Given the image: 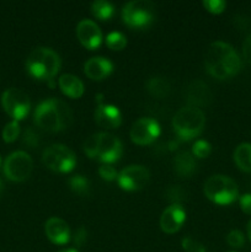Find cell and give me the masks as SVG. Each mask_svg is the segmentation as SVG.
<instances>
[{
  "label": "cell",
  "instance_id": "1",
  "mask_svg": "<svg viewBox=\"0 0 251 252\" xmlns=\"http://www.w3.org/2000/svg\"><path fill=\"white\" fill-rule=\"evenodd\" d=\"M204 66L209 75L218 80H226L241 69V59L233 46L223 41L209 44L204 57Z\"/></svg>",
  "mask_w": 251,
  "mask_h": 252
},
{
  "label": "cell",
  "instance_id": "2",
  "mask_svg": "<svg viewBox=\"0 0 251 252\" xmlns=\"http://www.w3.org/2000/svg\"><path fill=\"white\" fill-rule=\"evenodd\" d=\"M37 127L47 132H61L68 129L73 123L70 107L59 98H48L38 103L33 113Z\"/></svg>",
  "mask_w": 251,
  "mask_h": 252
},
{
  "label": "cell",
  "instance_id": "3",
  "mask_svg": "<svg viewBox=\"0 0 251 252\" xmlns=\"http://www.w3.org/2000/svg\"><path fill=\"white\" fill-rule=\"evenodd\" d=\"M84 152L90 159H97L105 164H111L122 157L123 147L117 137L110 133L101 132L93 134L85 140Z\"/></svg>",
  "mask_w": 251,
  "mask_h": 252
},
{
  "label": "cell",
  "instance_id": "4",
  "mask_svg": "<svg viewBox=\"0 0 251 252\" xmlns=\"http://www.w3.org/2000/svg\"><path fill=\"white\" fill-rule=\"evenodd\" d=\"M26 69L33 78L39 80H52L61 69V57L53 49L38 47L27 57Z\"/></svg>",
  "mask_w": 251,
  "mask_h": 252
},
{
  "label": "cell",
  "instance_id": "5",
  "mask_svg": "<svg viewBox=\"0 0 251 252\" xmlns=\"http://www.w3.org/2000/svg\"><path fill=\"white\" fill-rule=\"evenodd\" d=\"M206 125V116L201 108L186 106L176 112L172 118L174 132L182 140H191L203 130Z\"/></svg>",
  "mask_w": 251,
  "mask_h": 252
},
{
  "label": "cell",
  "instance_id": "6",
  "mask_svg": "<svg viewBox=\"0 0 251 252\" xmlns=\"http://www.w3.org/2000/svg\"><path fill=\"white\" fill-rule=\"evenodd\" d=\"M207 198L213 203L226 206L233 203L239 197V187L233 179L225 175H213L203 186Z\"/></svg>",
  "mask_w": 251,
  "mask_h": 252
},
{
  "label": "cell",
  "instance_id": "7",
  "mask_svg": "<svg viewBox=\"0 0 251 252\" xmlns=\"http://www.w3.org/2000/svg\"><path fill=\"white\" fill-rule=\"evenodd\" d=\"M154 4L149 0H133L123 6L122 19L132 29H144L154 19Z\"/></svg>",
  "mask_w": 251,
  "mask_h": 252
},
{
  "label": "cell",
  "instance_id": "8",
  "mask_svg": "<svg viewBox=\"0 0 251 252\" xmlns=\"http://www.w3.org/2000/svg\"><path fill=\"white\" fill-rule=\"evenodd\" d=\"M42 161L49 170L56 172H69L75 167L76 157L73 150L63 144H52L42 154Z\"/></svg>",
  "mask_w": 251,
  "mask_h": 252
},
{
  "label": "cell",
  "instance_id": "9",
  "mask_svg": "<svg viewBox=\"0 0 251 252\" xmlns=\"http://www.w3.org/2000/svg\"><path fill=\"white\" fill-rule=\"evenodd\" d=\"M32 170H33L32 158L22 150L11 153L7 155L4 161V174L11 181H25L30 177Z\"/></svg>",
  "mask_w": 251,
  "mask_h": 252
},
{
  "label": "cell",
  "instance_id": "10",
  "mask_svg": "<svg viewBox=\"0 0 251 252\" xmlns=\"http://www.w3.org/2000/svg\"><path fill=\"white\" fill-rule=\"evenodd\" d=\"M1 105L5 112L14 118V121L24 120L30 111V98L22 90L10 88L2 93Z\"/></svg>",
  "mask_w": 251,
  "mask_h": 252
},
{
  "label": "cell",
  "instance_id": "11",
  "mask_svg": "<svg viewBox=\"0 0 251 252\" xmlns=\"http://www.w3.org/2000/svg\"><path fill=\"white\" fill-rule=\"evenodd\" d=\"M149 170L142 165H129L118 174L117 182L125 191H138L149 181Z\"/></svg>",
  "mask_w": 251,
  "mask_h": 252
},
{
  "label": "cell",
  "instance_id": "12",
  "mask_svg": "<svg viewBox=\"0 0 251 252\" xmlns=\"http://www.w3.org/2000/svg\"><path fill=\"white\" fill-rule=\"evenodd\" d=\"M130 140L138 145H148L160 135V126L149 117L139 118L130 128Z\"/></svg>",
  "mask_w": 251,
  "mask_h": 252
},
{
  "label": "cell",
  "instance_id": "13",
  "mask_svg": "<svg viewBox=\"0 0 251 252\" xmlns=\"http://www.w3.org/2000/svg\"><path fill=\"white\" fill-rule=\"evenodd\" d=\"M76 37L79 42L88 49H96L102 42V32L93 20L84 19L76 26Z\"/></svg>",
  "mask_w": 251,
  "mask_h": 252
},
{
  "label": "cell",
  "instance_id": "14",
  "mask_svg": "<svg viewBox=\"0 0 251 252\" xmlns=\"http://www.w3.org/2000/svg\"><path fill=\"white\" fill-rule=\"evenodd\" d=\"M97 107L95 110V121L98 126L107 129H116L122 123V115L113 105L102 102V95H97Z\"/></svg>",
  "mask_w": 251,
  "mask_h": 252
},
{
  "label": "cell",
  "instance_id": "15",
  "mask_svg": "<svg viewBox=\"0 0 251 252\" xmlns=\"http://www.w3.org/2000/svg\"><path fill=\"white\" fill-rule=\"evenodd\" d=\"M185 218H186V213L184 208L179 203H172L162 212L161 218H160V228L164 233L174 234L180 230Z\"/></svg>",
  "mask_w": 251,
  "mask_h": 252
},
{
  "label": "cell",
  "instance_id": "16",
  "mask_svg": "<svg viewBox=\"0 0 251 252\" xmlns=\"http://www.w3.org/2000/svg\"><path fill=\"white\" fill-rule=\"evenodd\" d=\"M186 100L191 107H203L208 106L212 100V93L209 86L202 80H194L186 90Z\"/></svg>",
  "mask_w": 251,
  "mask_h": 252
},
{
  "label": "cell",
  "instance_id": "17",
  "mask_svg": "<svg viewBox=\"0 0 251 252\" xmlns=\"http://www.w3.org/2000/svg\"><path fill=\"white\" fill-rule=\"evenodd\" d=\"M44 231L49 240L56 245H64L70 239V230H69V225L66 224L65 220L58 218V217H53L49 218L46 221L44 225Z\"/></svg>",
  "mask_w": 251,
  "mask_h": 252
},
{
  "label": "cell",
  "instance_id": "18",
  "mask_svg": "<svg viewBox=\"0 0 251 252\" xmlns=\"http://www.w3.org/2000/svg\"><path fill=\"white\" fill-rule=\"evenodd\" d=\"M113 70V64L103 57H93L84 65V73L91 80H103Z\"/></svg>",
  "mask_w": 251,
  "mask_h": 252
},
{
  "label": "cell",
  "instance_id": "19",
  "mask_svg": "<svg viewBox=\"0 0 251 252\" xmlns=\"http://www.w3.org/2000/svg\"><path fill=\"white\" fill-rule=\"evenodd\" d=\"M197 162L193 155L188 152L177 153L174 158V170L180 177H189L194 174Z\"/></svg>",
  "mask_w": 251,
  "mask_h": 252
},
{
  "label": "cell",
  "instance_id": "20",
  "mask_svg": "<svg viewBox=\"0 0 251 252\" xmlns=\"http://www.w3.org/2000/svg\"><path fill=\"white\" fill-rule=\"evenodd\" d=\"M59 88L64 95L71 98H79L84 94V84L78 76L73 74H63L58 80Z\"/></svg>",
  "mask_w": 251,
  "mask_h": 252
},
{
  "label": "cell",
  "instance_id": "21",
  "mask_svg": "<svg viewBox=\"0 0 251 252\" xmlns=\"http://www.w3.org/2000/svg\"><path fill=\"white\" fill-rule=\"evenodd\" d=\"M236 166L245 172H251V143H241L234 152Z\"/></svg>",
  "mask_w": 251,
  "mask_h": 252
},
{
  "label": "cell",
  "instance_id": "22",
  "mask_svg": "<svg viewBox=\"0 0 251 252\" xmlns=\"http://www.w3.org/2000/svg\"><path fill=\"white\" fill-rule=\"evenodd\" d=\"M147 90L157 98H164L170 93V84L162 76H153L147 81Z\"/></svg>",
  "mask_w": 251,
  "mask_h": 252
},
{
  "label": "cell",
  "instance_id": "23",
  "mask_svg": "<svg viewBox=\"0 0 251 252\" xmlns=\"http://www.w3.org/2000/svg\"><path fill=\"white\" fill-rule=\"evenodd\" d=\"M113 5L111 2L106 1V0H96L91 5V12L96 19L101 20V21H106V20L111 19L113 15Z\"/></svg>",
  "mask_w": 251,
  "mask_h": 252
},
{
  "label": "cell",
  "instance_id": "24",
  "mask_svg": "<svg viewBox=\"0 0 251 252\" xmlns=\"http://www.w3.org/2000/svg\"><path fill=\"white\" fill-rule=\"evenodd\" d=\"M68 184L71 191L79 196H88L90 193V181L85 176L75 175L69 179Z\"/></svg>",
  "mask_w": 251,
  "mask_h": 252
},
{
  "label": "cell",
  "instance_id": "25",
  "mask_svg": "<svg viewBox=\"0 0 251 252\" xmlns=\"http://www.w3.org/2000/svg\"><path fill=\"white\" fill-rule=\"evenodd\" d=\"M106 44L110 49L113 51H121L127 46V38L121 32H111L106 37Z\"/></svg>",
  "mask_w": 251,
  "mask_h": 252
},
{
  "label": "cell",
  "instance_id": "26",
  "mask_svg": "<svg viewBox=\"0 0 251 252\" xmlns=\"http://www.w3.org/2000/svg\"><path fill=\"white\" fill-rule=\"evenodd\" d=\"M20 134V125L17 121H11L5 125L2 129V139L6 143H12L17 139Z\"/></svg>",
  "mask_w": 251,
  "mask_h": 252
},
{
  "label": "cell",
  "instance_id": "27",
  "mask_svg": "<svg viewBox=\"0 0 251 252\" xmlns=\"http://www.w3.org/2000/svg\"><path fill=\"white\" fill-rule=\"evenodd\" d=\"M212 152V147L208 142L206 140H197L196 143L192 147V155L198 159H203V158H207Z\"/></svg>",
  "mask_w": 251,
  "mask_h": 252
},
{
  "label": "cell",
  "instance_id": "28",
  "mask_svg": "<svg viewBox=\"0 0 251 252\" xmlns=\"http://www.w3.org/2000/svg\"><path fill=\"white\" fill-rule=\"evenodd\" d=\"M226 243L231 248L240 249L245 244V236H244V234L240 230H231L228 234V236H226Z\"/></svg>",
  "mask_w": 251,
  "mask_h": 252
},
{
  "label": "cell",
  "instance_id": "29",
  "mask_svg": "<svg viewBox=\"0 0 251 252\" xmlns=\"http://www.w3.org/2000/svg\"><path fill=\"white\" fill-rule=\"evenodd\" d=\"M181 245H182V249L187 252H206V248H204L203 244L194 240V239L188 238V236L182 239Z\"/></svg>",
  "mask_w": 251,
  "mask_h": 252
},
{
  "label": "cell",
  "instance_id": "30",
  "mask_svg": "<svg viewBox=\"0 0 251 252\" xmlns=\"http://www.w3.org/2000/svg\"><path fill=\"white\" fill-rule=\"evenodd\" d=\"M22 142L27 147L36 148L39 144V134L36 133V130H33L32 128H26L24 134H22Z\"/></svg>",
  "mask_w": 251,
  "mask_h": 252
},
{
  "label": "cell",
  "instance_id": "31",
  "mask_svg": "<svg viewBox=\"0 0 251 252\" xmlns=\"http://www.w3.org/2000/svg\"><path fill=\"white\" fill-rule=\"evenodd\" d=\"M202 4L211 14H220L226 6V2L223 0H204Z\"/></svg>",
  "mask_w": 251,
  "mask_h": 252
},
{
  "label": "cell",
  "instance_id": "32",
  "mask_svg": "<svg viewBox=\"0 0 251 252\" xmlns=\"http://www.w3.org/2000/svg\"><path fill=\"white\" fill-rule=\"evenodd\" d=\"M98 174H100V176L102 177L105 181H113V180H117L118 177V174L117 171H116L115 167L107 164L102 165V166L98 169Z\"/></svg>",
  "mask_w": 251,
  "mask_h": 252
},
{
  "label": "cell",
  "instance_id": "33",
  "mask_svg": "<svg viewBox=\"0 0 251 252\" xmlns=\"http://www.w3.org/2000/svg\"><path fill=\"white\" fill-rule=\"evenodd\" d=\"M86 240H88V231H86L84 226H80L75 231V235H74V244L80 248V246H83L86 243Z\"/></svg>",
  "mask_w": 251,
  "mask_h": 252
},
{
  "label": "cell",
  "instance_id": "34",
  "mask_svg": "<svg viewBox=\"0 0 251 252\" xmlns=\"http://www.w3.org/2000/svg\"><path fill=\"white\" fill-rule=\"evenodd\" d=\"M240 208L244 213L251 216V193H245L239 198Z\"/></svg>",
  "mask_w": 251,
  "mask_h": 252
},
{
  "label": "cell",
  "instance_id": "35",
  "mask_svg": "<svg viewBox=\"0 0 251 252\" xmlns=\"http://www.w3.org/2000/svg\"><path fill=\"white\" fill-rule=\"evenodd\" d=\"M243 54L245 61L251 65V34H249L243 43Z\"/></svg>",
  "mask_w": 251,
  "mask_h": 252
},
{
  "label": "cell",
  "instance_id": "36",
  "mask_svg": "<svg viewBox=\"0 0 251 252\" xmlns=\"http://www.w3.org/2000/svg\"><path fill=\"white\" fill-rule=\"evenodd\" d=\"M248 236L251 241V220L248 223Z\"/></svg>",
  "mask_w": 251,
  "mask_h": 252
},
{
  "label": "cell",
  "instance_id": "37",
  "mask_svg": "<svg viewBox=\"0 0 251 252\" xmlns=\"http://www.w3.org/2000/svg\"><path fill=\"white\" fill-rule=\"evenodd\" d=\"M4 182L1 181V180H0V197H1V194L4 193Z\"/></svg>",
  "mask_w": 251,
  "mask_h": 252
},
{
  "label": "cell",
  "instance_id": "38",
  "mask_svg": "<svg viewBox=\"0 0 251 252\" xmlns=\"http://www.w3.org/2000/svg\"><path fill=\"white\" fill-rule=\"evenodd\" d=\"M61 252H78L76 250H74V249H68V250H63Z\"/></svg>",
  "mask_w": 251,
  "mask_h": 252
},
{
  "label": "cell",
  "instance_id": "39",
  "mask_svg": "<svg viewBox=\"0 0 251 252\" xmlns=\"http://www.w3.org/2000/svg\"><path fill=\"white\" fill-rule=\"evenodd\" d=\"M0 165H1V158H0Z\"/></svg>",
  "mask_w": 251,
  "mask_h": 252
},
{
  "label": "cell",
  "instance_id": "40",
  "mask_svg": "<svg viewBox=\"0 0 251 252\" xmlns=\"http://www.w3.org/2000/svg\"><path fill=\"white\" fill-rule=\"evenodd\" d=\"M230 252H234V251H230Z\"/></svg>",
  "mask_w": 251,
  "mask_h": 252
}]
</instances>
